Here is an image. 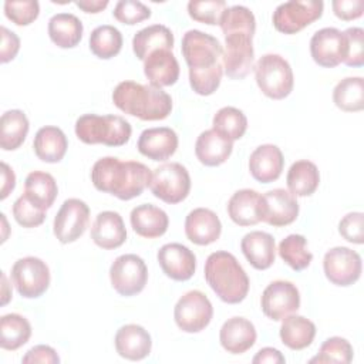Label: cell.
Returning a JSON list of instances; mask_svg holds the SVG:
<instances>
[{"mask_svg": "<svg viewBox=\"0 0 364 364\" xmlns=\"http://www.w3.org/2000/svg\"><path fill=\"white\" fill-rule=\"evenodd\" d=\"M252 361L255 364H283L286 360L279 350L273 347H263L256 353Z\"/></svg>", "mask_w": 364, "mask_h": 364, "instance_id": "53", "label": "cell"}, {"mask_svg": "<svg viewBox=\"0 0 364 364\" xmlns=\"http://www.w3.org/2000/svg\"><path fill=\"white\" fill-rule=\"evenodd\" d=\"M310 54L316 64L324 68H334L347 55V41L343 31L336 27L317 30L310 40Z\"/></svg>", "mask_w": 364, "mask_h": 364, "instance_id": "16", "label": "cell"}, {"mask_svg": "<svg viewBox=\"0 0 364 364\" xmlns=\"http://www.w3.org/2000/svg\"><path fill=\"white\" fill-rule=\"evenodd\" d=\"M299 216V202L294 195L282 188L260 195V220L282 228L293 223Z\"/></svg>", "mask_w": 364, "mask_h": 364, "instance_id": "17", "label": "cell"}, {"mask_svg": "<svg viewBox=\"0 0 364 364\" xmlns=\"http://www.w3.org/2000/svg\"><path fill=\"white\" fill-rule=\"evenodd\" d=\"M347 41V55L344 64L348 67L364 65V30L361 27H348L343 31Z\"/></svg>", "mask_w": 364, "mask_h": 364, "instance_id": "48", "label": "cell"}, {"mask_svg": "<svg viewBox=\"0 0 364 364\" xmlns=\"http://www.w3.org/2000/svg\"><path fill=\"white\" fill-rule=\"evenodd\" d=\"M324 4L320 0H291L282 3L273 11V26L284 34H294L318 20Z\"/></svg>", "mask_w": 364, "mask_h": 364, "instance_id": "9", "label": "cell"}, {"mask_svg": "<svg viewBox=\"0 0 364 364\" xmlns=\"http://www.w3.org/2000/svg\"><path fill=\"white\" fill-rule=\"evenodd\" d=\"M75 6L85 13H100L108 6V0H80Z\"/></svg>", "mask_w": 364, "mask_h": 364, "instance_id": "55", "label": "cell"}, {"mask_svg": "<svg viewBox=\"0 0 364 364\" xmlns=\"http://www.w3.org/2000/svg\"><path fill=\"white\" fill-rule=\"evenodd\" d=\"M131 134V124L119 115L85 114L75 121L77 138L88 145L122 146L129 141Z\"/></svg>", "mask_w": 364, "mask_h": 364, "instance_id": "5", "label": "cell"}, {"mask_svg": "<svg viewBox=\"0 0 364 364\" xmlns=\"http://www.w3.org/2000/svg\"><path fill=\"white\" fill-rule=\"evenodd\" d=\"M256 328L245 317L228 318L219 331L220 346L230 354H243L256 343Z\"/></svg>", "mask_w": 364, "mask_h": 364, "instance_id": "22", "label": "cell"}, {"mask_svg": "<svg viewBox=\"0 0 364 364\" xmlns=\"http://www.w3.org/2000/svg\"><path fill=\"white\" fill-rule=\"evenodd\" d=\"M112 102L122 112L142 121L165 119L172 111V98L162 88L135 81H122L112 91Z\"/></svg>", "mask_w": 364, "mask_h": 364, "instance_id": "3", "label": "cell"}, {"mask_svg": "<svg viewBox=\"0 0 364 364\" xmlns=\"http://www.w3.org/2000/svg\"><path fill=\"white\" fill-rule=\"evenodd\" d=\"M136 146L139 154L152 161H166L176 152L178 135L168 127L148 128L141 132Z\"/></svg>", "mask_w": 364, "mask_h": 364, "instance_id": "20", "label": "cell"}, {"mask_svg": "<svg viewBox=\"0 0 364 364\" xmlns=\"http://www.w3.org/2000/svg\"><path fill=\"white\" fill-rule=\"evenodd\" d=\"M364 215L361 212L347 213L338 223V233L350 243L361 245L364 242Z\"/></svg>", "mask_w": 364, "mask_h": 364, "instance_id": "49", "label": "cell"}, {"mask_svg": "<svg viewBox=\"0 0 364 364\" xmlns=\"http://www.w3.org/2000/svg\"><path fill=\"white\" fill-rule=\"evenodd\" d=\"M0 33H1L0 61L4 64V63L14 60V57L17 55V53L20 50V38L14 31L9 30L4 26L0 27Z\"/></svg>", "mask_w": 364, "mask_h": 364, "instance_id": "51", "label": "cell"}, {"mask_svg": "<svg viewBox=\"0 0 364 364\" xmlns=\"http://www.w3.org/2000/svg\"><path fill=\"white\" fill-rule=\"evenodd\" d=\"M162 272L176 282L189 280L196 270V256L181 243H166L156 255Z\"/></svg>", "mask_w": 364, "mask_h": 364, "instance_id": "18", "label": "cell"}, {"mask_svg": "<svg viewBox=\"0 0 364 364\" xmlns=\"http://www.w3.org/2000/svg\"><path fill=\"white\" fill-rule=\"evenodd\" d=\"M122 48V34L121 31L109 24H102L95 27L90 34V50L91 53L101 58L109 60L115 57Z\"/></svg>", "mask_w": 364, "mask_h": 364, "instance_id": "39", "label": "cell"}, {"mask_svg": "<svg viewBox=\"0 0 364 364\" xmlns=\"http://www.w3.org/2000/svg\"><path fill=\"white\" fill-rule=\"evenodd\" d=\"M40 13V4L37 0H20L4 1V14L17 26L31 24Z\"/></svg>", "mask_w": 364, "mask_h": 364, "instance_id": "46", "label": "cell"}, {"mask_svg": "<svg viewBox=\"0 0 364 364\" xmlns=\"http://www.w3.org/2000/svg\"><path fill=\"white\" fill-rule=\"evenodd\" d=\"M333 101L341 111H361L364 108V80L361 77H347L338 81L333 90Z\"/></svg>", "mask_w": 364, "mask_h": 364, "instance_id": "38", "label": "cell"}, {"mask_svg": "<svg viewBox=\"0 0 364 364\" xmlns=\"http://www.w3.org/2000/svg\"><path fill=\"white\" fill-rule=\"evenodd\" d=\"M90 222V208L88 205L77 198H70L63 202L61 208L58 209L53 230L54 236L58 239V242L67 245L73 243L77 239H80L85 229L88 228Z\"/></svg>", "mask_w": 364, "mask_h": 364, "instance_id": "13", "label": "cell"}, {"mask_svg": "<svg viewBox=\"0 0 364 364\" xmlns=\"http://www.w3.org/2000/svg\"><path fill=\"white\" fill-rule=\"evenodd\" d=\"M23 363L28 364V363H43V364H57L60 363V357L57 354V351L50 347V346H44V344H38L31 347L26 355L23 357Z\"/></svg>", "mask_w": 364, "mask_h": 364, "instance_id": "52", "label": "cell"}, {"mask_svg": "<svg viewBox=\"0 0 364 364\" xmlns=\"http://www.w3.org/2000/svg\"><path fill=\"white\" fill-rule=\"evenodd\" d=\"M11 280L20 296L37 299L50 286V269L38 257H21L11 267Z\"/></svg>", "mask_w": 364, "mask_h": 364, "instance_id": "11", "label": "cell"}, {"mask_svg": "<svg viewBox=\"0 0 364 364\" xmlns=\"http://www.w3.org/2000/svg\"><path fill=\"white\" fill-rule=\"evenodd\" d=\"M173 47V34L164 24H152L148 26L138 33H135L132 38V50L134 54L139 60H145L155 50H172Z\"/></svg>", "mask_w": 364, "mask_h": 364, "instance_id": "32", "label": "cell"}, {"mask_svg": "<svg viewBox=\"0 0 364 364\" xmlns=\"http://www.w3.org/2000/svg\"><path fill=\"white\" fill-rule=\"evenodd\" d=\"M16 186V175L13 169L6 164L1 162V189H0V199H6L9 193Z\"/></svg>", "mask_w": 364, "mask_h": 364, "instance_id": "54", "label": "cell"}, {"mask_svg": "<svg viewBox=\"0 0 364 364\" xmlns=\"http://www.w3.org/2000/svg\"><path fill=\"white\" fill-rule=\"evenodd\" d=\"M240 249L247 262L257 270L269 269L276 259V243L270 233L253 230L240 240Z\"/></svg>", "mask_w": 364, "mask_h": 364, "instance_id": "26", "label": "cell"}, {"mask_svg": "<svg viewBox=\"0 0 364 364\" xmlns=\"http://www.w3.org/2000/svg\"><path fill=\"white\" fill-rule=\"evenodd\" d=\"M33 148L37 158L43 162L57 164L64 158L68 148V141L65 134L58 127L46 125L36 132Z\"/></svg>", "mask_w": 364, "mask_h": 364, "instance_id": "29", "label": "cell"}, {"mask_svg": "<svg viewBox=\"0 0 364 364\" xmlns=\"http://www.w3.org/2000/svg\"><path fill=\"white\" fill-rule=\"evenodd\" d=\"M334 14L346 21L355 20L363 16L364 1L363 0H334L331 1Z\"/></svg>", "mask_w": 364, "mask_h": 364, "instance_id": "50", "label": "cell"}, {"mask_svg": "<svg viewBox=\"0 0 364 364\" xmlns=\"http://www.w3.org/2000/svg\"><path fill=\"white\" fill-rule=\"evenodd\" d=\"M1 280H3V294H1V304H7L9 300L11 299V291H9V284H7V279L6 274L1 273Z\"/></svg>", "mask_w": 364, "mask_h": 364, "instance_id": "56", "label": "cell"}, {"mask_svg": "<svg viewBox=\"0 0 364 364\" xmlns=\"http://www.w3.org/2000/svg\"><path fill=\"white\" fill-rule=\"evenodd\" d=\"M225 9L226 3L223 0H192L188 3V14L191 18L209 26L219 24Z\"/></svg>", "mask_w": 364, "mask_h": 364, "instance_id": "44", "label": "cell"}, {"mask_svg": "<svg viewBox=\"0 0 364 364\" xmlns=\"http://www.w3.org/2000/svg\"><path fill=\"white\" fill-rule=\"evenodd\" d=\"M323 270L330 283L341 287L351 286L361 276V256L350 247H333L324 255Z\"/></svg>", "mask_w": 364, "mask_h": 364, "instance_id": "12", "label": "cell"}, {"mask_svg": "<svg viewBox=\"0 0 364 364\" xmlns=\"http://www.w3.org/2000/svg\"><path fill=\"white\" fill-rule=\"evenodd\" d=\"M233 142L218 134L213 128L200 132L195 142V155L206 166H219L228 161Z\"/></svg>", "mask_w": 364, "mask_h": 364, "instance_id": "28", "label": "cell"}, {"mask_svg": "<svg viewBox=\"0 0 364 364\" xmlns=\"http://www.w3.org/2000/svg\"><path fill=\"white\" fill-rule=\"evenodd\" d=\"M181 50L189 68L191 88L199 95L213 94L223 75V48L219 40L200 30H188Z\"/></svg>", "mask_w": 364, "mask_h": 364, "instance_id": "1", "label": "cell"}, {"mask_svg": "<svg viewBox=\"0 0 364 364\" xmlns=\"http://www.w3.org/2000/svg\"><path fill=\"white\" fill-rule=\"evenodd\" d=\"M205 279L216 296L229 304L243 301L249 291V277L237 259L225 250L213 252L205 263Z\"/></svg>", "mask_w": 364, "mask_h": 364, "instance_id": "4", "label": "cell"}, {"mask_svg": "<svg viewBox=\"0 0 364 364\" xmlns=\"http://www.w3.org/2000/svg\"><path fill=\"white\" fill-rule=\"evenodd\" d=\"M219 26L225 36L233 33H243L253 37L256 31V18L247 7L230 6L225 9Z\"/></svg>", "mask_w": 364, "mask_h": 364, "instance_id": "42", "label": "cell"}, {"mask_svg": "<svg viewBox=\"0 0 364 364\" xmlns=\"http://www.w3.org/2000/svg\"><path fill=\"white\" fill-rule=\"evenodd\" d=\"M28 119L20 109H10L0 119V146L4 151L20 148L28 134Z\"/></svg>", "mask_w": 364, "mask_h": 364, "instance_id": "36", "label": "cell"}, {"mask_svg": "<svg viewBox=\"0 0 364 364\" xmlns=\"http://www.w3.org/2000/svg\"><path fill=\"white\" fill-rule=\"evenodd\" d=\"M109 280L112 289L121 296L129 297L141 293L148 282L144 259L134 253L118 256L109 267Z\"/></svg>", "mask_w": 364, "mask_h": 364, "instance_id": "8", "label": "cell"}, {"mask_svg": "<svg viewBox=\"0 0 364 364\" xmlns=\"http://www.w3.org/2000/svg\"><path fill=\"white\" fill-rule=\"evenodd\" d=\"M50 40L60 48H73L82 38V23L71 13H57L48 20Z\"/></svg>", "mask_w": 364, "mask_h": 364, "instance_id": "31", "label": "cell"}, {"mask_svg": "<svg viewBox=\"0 0 364 364\" xmlns=\"http://www.w3.org/2000/svg\"><path fill=\"white\" fill-rule=\"evenodd\" d=\"M13 216L23 228H37L46 219V210L34 205L24 193L13 203Z\"/></svg>", "mask_w": 364, "mask_h": 364, "instance_id": "45", "label": "cell"}, {"mask_svg": "<svg viewBox=\"0 0 364 364\" xmlns=\"http://www.w3.org/2000/svg\"><path fill=\"white\" fill-rule=\"evenodd\" d=\"M354 355L353 346L348 340L343 337H330L327 338L316 357L310 360V363H337V364H348L351 363Z\"/></svg>", "mask_w": 364, "mask_h": 364, "instance_id": "43", "label": "cell"}, {"mask_svg": "<svg viewBox=\"0 0 364 364\" xmlns=\"http://www.w3.org/2000/svg\"><path fill=\"white\" fill-rule=\"evenodd\" d=\"M253 68L257 87L266 97L283 100L293 91V70L284 57L279 54H264L257 60Z\"/></svg>", "mask_w": 364, "mask_h": 364, "instance_id": "6", "label": "cell"}, {"mask_svg": "<svg viewBox=\"0 0 364 364\" xmlns=\"http://www.w3.org/2000/svg\"><path fill=\"white\" fill-rule=\"evenodd\" d=\"M279 256L293 270L300 272L309 267L313 260L311 252L307 249V240L303 235H289L279 243Z\"/></svg>", "mask_w": 364, "mask_h": 364, "instance_id": "40", "label": "cell"}, {"mask_svg": "<svg viewBox=\"0 0 364 364\" xmlns=\"http://www.w3.org/2000/svg\"><path fill=\"white\" fill-rule=\"evenodd\" d=\"M260 306L266 317L274 321H280L299 310V289L291 282L274 280L263 290Z\"/></svg>", "mask_w": 364, "mask_h": 364, "instance_id": "14", "label": "cell"}, {"mask_svg": "<svg viewBox=\"0 0 364 364\" xmlns=\"http://www.w3.org/2000/svg\"><path fill=\"white\" fill-rule=\"evenodd\" d=\"M286 183L291 195L310 196L316 192L320 183L318 168L307 159L296 161L287 171Z\"/></svg>", "mask_w": 364, "mask_h": 364, "instance_id": "34", "label": "cell"}, {"mask_svg": "<svg viewBox=\"0 0 364 364\" xmlns=\"http://www.w3.org/2000/svg\"><path fill=\"white\" fill-rule=\"evenodd\" d=\"M57 182L48 172L33 171L27 175L24 181V195L40 209H50L57 198Z\"/></svg>", "mask_w": 364, "mask_h": 364, "instance_id": "35", "label": "cell"}, {"mask_svg": "<svg viewBox=\"0 0 364 364\" xmlns=\"http://www.w3.org/2000/svg\"><path fill=\"white\" fill-rule=\"evenodd\" d=\"M212 125L218 134L233 142L245 135L247 118L239 108L223 107L213 115Z\"/></svg>", "mask_w": 364, "mask_h": 364, "instance_id": "41", "label": "cell"}, {"mask_svg": "<svg viewBox=\"0 0 364 364\" xmlns=\"http://www.w3.org/2000/svg\"><path fill=\"white\" fill-rule=\"evenodd\" d=\"M144 74L151 85L169 87L179 78V63L172 50H155L144 60Z\"/></svg>", "mask_w": 364, "mask_h": 364, "instance_id": "25", "label": "cell"}, {"mask_svg": "<svg viewBox=\"0 0 364 364\" xmlns=\"http://www.w3.org/2000/svg\"><path fill=\"white\" fill-rule=\"evenodd\" d=\"M213 317V307L205 293L191 290L175 304L173 318L176 326L185 333H199L208 327Z\"/></svg>", "mask_w": 364, "mask_h": 364, "instance_id": "10", "label": "cell"}, {"mask_svg": "<svg viewBox=\"0 0 364 364\" xmlns=\"http://www.w3.org/2000/svg\"><path fill=\"white\" fill-rule=\"evenodd\" d=\"M91 239L101 249H117L127 240V229L118 212H100L91 226Z\"/></svg>", "mask_w": 364, "mask_h": 364, "instance_id": "24", "label": "cell"}, {"mask_svg": "<svg viewBox=\"0 0 364 364\" xmlns=\"http://www.w3.org/2000/svg\"><path fill=\"white\" fill-rule=\"evenodd\" d=\"M31 337L28 320L17 313L4 314L0 318V347L14 351L24 346Z\"/></svg>", "mask_w": 364, "mask_h": 364, "instance_id": "37", "label": "cell"}, {"mask_svg": "<svg viewBox=\"0 0 364 364\" xmlns=\"http://www.w3.org/2000/svg\"><path fill=\"white\" fill-rule=\"evenodd\" d=\"M129 222L134 232L145 239L161 237L169 226V218L166 212L151 203L135 206L131 210Z\"/></svg>", "mask_w": 364, "mask_h": 364, "instance_id": "27", "label": "cell"}, {"mask_svg": "<svg viewBox=\"0 0 364 364\" xmlns=\"http://www.w3.org/2000/svg\"><path fill=\"white\" fill-rule=\"evenodd\" d=\"M284 166V158L279 146L263 144L249 156L250 175L262 183H270L279 179Z\"/></svg>", "mask_w": 364, "mask_h": 364, "instance_id": "21", "label": "cell"}, {"mask_svg": "<svg viewBox=\"0 0 364 364\" xmlns=\"http://www.w3.org/2000/svg\"><path fill=\"white\" fill-rule=\"evenodd\" d=\"M117 353L127 360L139 361L149 355L152 340L149 333L139 324H125L118 328L115 338Z\"/></svg>", "mask_w": 364, "mask_h": 364, "instance_id": "23", "label": "cell"}, {"mask_svg": "<svg viewBox=\"0 0 364 364\" xmlns=\"http://www.w3.org/2000/svg\"><path fill=\"white\" fill-rule=\"evenodd\" d=\"M279 334L282 343L290 350H303L313 343L316 326L303 316L290 314L283 318Z\"/></svg>", "mask_w": 364, "mask_h": 364, "instance_id": "33", "label": "cell"}, {"mask_svg": "<svg viewBox=\"0 0 364 364\" xmlns=\"http://www.w3.org/2000/svg\"><path fill=\"white\" fill-rule=\"evenodd\" d=\"M222 233V223L218 215L208 208L191 210L185 219L186 237L199 246H208L216 242Z\"/></svg>", "mask_w": 364, "mask_h": 364, "instance_id": "19", "label": "cell"}, {"mask_svg": "<svg viewBox=\"0 0 364 364\" xmlns=\"http://www.w3.org/2000/svg\"><path fill=\"white\" fill-rule=\"evenodd\" d=\"M229 218L239 226H253L260 220V193L253 189L236 191L228 202Z\"/></svg>", "mask_w": 364, "mask_h": 364, "instance_id": "30", "label": "cell"}, {"mask_svg": "<svg viewBox=\"0 0 364 364\" xmlns=\"http://www.w3.org/2000/svg\"><path fill=\"white\" fill-rule=\"evenodd\" d=\"M148 188L165 203L175 205L186 199L191 192V176L179 162H166L152 171Z\"/></svg>", "mask_w": 364, "mask_h": 364, "instance_id": "7", "label": "cell"}, {"mask_svg": "<svg viewBox=\"0 0 364 364\" xmlns=\"http://www.w3.org/2000/svg\"><path fill=\"white\" fill-rule=\"evenodd\" d=\"M151 169L138 161H121L115 156L100 158L91 169V182L100 192L121 200L139 196L149 185Z\"/></svg>", "mask_w": 364, "mask_h": 364, "instance_id": "2", "label": "cell"}, {"mask_svg": "<svg viewBox=\"0 0 364 364\" xmlns=\"http://www.w3.org/2000/svg\"><path fill=\"white\" fill-rule=\"evenodd\" d=\"M114 17L124 24H136L151 17V9L136 0H119L112 11Z\"/></svg>", "mask_w": 364, "mask_h": 364, "instance_id": "47", "label": "cell"}, {"mask_svg": "<svg viewBox=\"0 0 364 364\" xmlns=\"http://www.w3.org/2000/svg\"><path fill=\"white\" fill-rule=\"evenodd\" d=\"M250 36L233 33L225 36V50L222 57L223 71L232 80L245 78L253 68L255 50Z\"/></svg>", "mask_w": 364, "mask_h": 364, "instance_id": "15", "label": "cell"}]
</instances>
